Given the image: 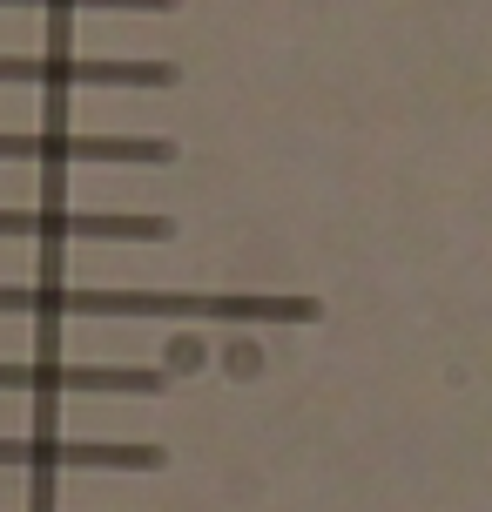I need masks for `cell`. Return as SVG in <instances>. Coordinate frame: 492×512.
<instances>
[{"instance_id": "1", "label": "cell", "mask_w": 492, "mask_h": 512, "mask_svg": "<svg viewBox=\"0 0 492 512\" xmlns=\"http://www.w3.org/2000/svg\"><path fill=\"white\" fill-rule=\"evenodd\" d=\"M0 310L21 317H209V324H317V297H236V290H68V283H0Z\"/></svg>"}, {"instance_id": "2", "label": "cell", "mask_w": 492, "mask_h": 512, "mask_svg": "<svg viewBox=\"0 0 492 512\" xmlns=\"http://www.w3.org/2000/svg\"><path fill=\"white\" fill-rule=\"evenodd\" d=\"M0 81L41 88H176V61H81V54H0Z\"/></svg>"}, {"instance_id": "3", "label": "cell", "mask_w": 492, "mask_h": 512, "mask_svg": "<svg viewBox=\"0 0 492 512\" xmlns=\"http://www.w3.org/2000/svg\"><path fill=\"white\" fill-rule=\"evenodd\" d=\"M0 162H176L169 135H0Z\"/></svg>"}, {"instance_id": "4", "label": "cell", "mask_w": 492, "mask_h": 512, "mask_svg": "<svg viewBox=\"0 0 492 512\" xmlns=\"http://www.w3.org/2000/svg\"><path fill=\"white\" fill-rule=\"evenodd\" d=\"M162 445H102V438H0V465H34V472H162Z\"/></svg>"}, {"instance_id": "5", "label": "cell", "mask_w": 492, "mask_h": 512, "mask_svg": "<svg viewBox=\"0 0 492 512\" xmlns=\"http://www.w3.org/2000/svg\"><path fill=\"white\" fill-rule=\"evenodd\" d=\"M0 236H122V243H162L176 236L169 216H122V209H0Z\"/></svg>"}, {"instance_id": "6", "label": "cell", "mask_w": 492, "mask_h": 512, "mask_svg": "<svg viewBox=\"0 0 492 512\" xmlns=\"http://www.w3.org/2000/svg\"><path fill=\"white\" fill-rule=\"evenodd\" d=\"M169 371L149 364H0V391H122V398H156Z\"/></svg>"}, {"instance_id": "7", "label": "cell", "mask_w": 492, "mask_h": 512, "mask_svg": "<svg viewBox=\"0 0 492 512\" xmlns=\"http://www.w3.org/2000/svg\"><path fill=\"white\" fill-rule=\"evenodd\" d=\"M0 7H122V14H169L176 0H0Z\"/></svg>"}]
</instances>
